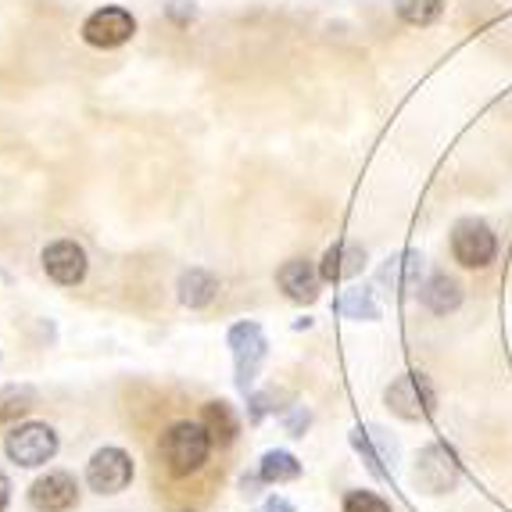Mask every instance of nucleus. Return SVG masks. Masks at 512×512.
Returning <instances> with one entry per match:
<instances>
[{"mask_svg": "<svg viewBox=\"0 0 512 512\" xmlns=\"http://www.w3.org/2000/svg\"><path fill=\"white\" fill-rule=\"evenodd\" d=\"M462 470H459V459L448 444L434 441L427 444L423 452H419V462H416V484L427 491V495H448L455 484H459Z\"/></svg>", "mask_w": 512, "mask_h": 512, "instance_id": "6", "label": "nucleus"}, {"mask_svg": "<svg viewBox=\"0 0 512 512\" xmlns=\"http://www.w3.org/2000/svg\"><path fill=\"white\" fill-rule=\"evenodd\" d=\"M43 273L51 276L54 283H61V287H76V283L86 280V251L83 244H76V240H54V244H47L43 248Z\"/></svg>", "mask_w": 512, "mask_h": 512, "instance_id": "9", "label": "nucleus"}, {"mask_svg": "<svg viewBox=\"0 0 512 512\" xmlns=\"http://www.w3.org/2000/svg\"><path fill=\"white\" fill-rule=\"evenodd\" d=\"M276 283H280V291L291 301H298V305H312V301L319 298V283H323V276H319V269L308 262V258H291V262L280 265Z\"/></svg>", "mask_w": 512, "mask_h": 512, "instance_id": "11", "label": "nucleus"}, {"mask_svg": "<svg viewBox=\"0 0 512 512\" xmlns=\"http://www.w3.org/2000/svg\"><path fill=\"white\" fill-rule=\"evenodd\" d=\"M86 484L97 495H119L133 484V459L122 448H101L86 466Z\"/></svg>", "mask_w": 512, "mask_h": 512, "instance_id": "7", "label": "nucleus"}, {"mask_svg": "<svg viewBox=\"0 0 512 512\" xmlns=\"http://www.w3.org/2000/svg\"><path fill=\"white\" fill-rule=\"evenodd\" d=\"M79 502V484L72 473H47L29 487V505L36 512H69Z\"/></svg>", "mask_w": 512, "mask_h": 512, "instance_id": "10", "label": "nucleus"}, {"mask_svg": "<svg viewBox=\"0 0 512 512\" xmlns=\"http://www.w3.org/2000/svg\"><path fill=\"white\" fill-rule=\"evenodd\" d=\"M258 512H294V505L287 502V498L273 495V498H265V502L258 505Z\"/></svg>", "mask_w": 512, "mask_h": 512, "instance_id": "25", "label": "nucleus"}, {"mask_svg": "<svg viewBox=\"0 0 512 512\" xmlns=\"http://www.w3.org/2000/svg\"><path fill=\"white\" fill-rule=\"evenodd\" d=\"M230 351H233V369H237V391L251 394L255 387V376L262 369L265 355H269V341H265V330L258 323H233L230 326Z\"/></svg>", "mask_w": 512, "mask_h": 512, "instance_id": "2", "label": "nucleus"}, {"mask_svg": "<svg viewBox=\"0 0 512 512\" xmlns=\"http://www.w3.org/2000/svg\"><path fill=\"white\" fill-rule=\"evenodd\" d=\"M258 477H262V484H291V480L301 477V462L291 452L273 448V452H265L262 462H258Z\"/></svg>", "mask_w": 512, "mask_h": 512, "instance_id": "18", "label": "nucleus"}, {"mask_svg": "<svg viewBox=\"0 0 512 512\" xmlns=\"http://www.w3.org/2000/svg\"><path fill=\"white\" fill-rule=\"evenodd\" d=\"M133 33H137V22L122 8H101L83 22V40L90 47H101V51L122 47Z\"/></svg>", "mask_w": 512, "mask_h": 512, "instance_id": "8", "label": "nucleus"}, {"mask_svg": "<svg viewBox=\"0 0 512 512\" xmlns=\"http://www.w3.org/2000/svg\"><path fill=\"white\" fill-rule=\"evenodd\" d=\"M344 512H391V505L373 491H351L344 498Z\"/></svg>", "mask_w": 512, "mask_h": 512, "instance_id": "22", "label": "nucleus"}, {"mask_svg": "<svg viewBox=\"0 0 512 512\" xmlns=\"http://www.w3.org/2000/svg\"><path fill=\"white\" fill-rule=\"evenodd\" d=\"M8 502H11V480L0 473V512L8 509Z\"/></svg>", "mask_w": 512, "mask_h": 512, "instance_id": "26", "label": "nucleus"}, {"mask_svg": "<svg viewBox=\"0 0 512 512\" xmlns=\"http://www.w3.org/2000/svg\"><path fill=\"white\" fill-rule=\"evenodd\" d=\"M444 0H394V11L409 22V26H430L441 15Z\"/></svg>", "mask_w": 512, "mask_h": 512, "instance_id": "20", "label": "nucleus"}, {"mask_svg": "<svg viewBox=\"0 0 512 512\" xmlns=\"http://www.w3.org/2000/svg\"><path fill=\"white\" fill-rule=\"evenodd\" d=\"M337 312L344 319H355V323H376V319L384 316V308L376 301V294L369 287H351V291L341 294L337 301Z\"/></svg>", "mask_w": 512, "mask_h": 512, "instance_id": "17", "label": "nucleus"}, {"mask_svg": "<svg viewBox=\"0 0 512 512\" xmlns=\"http://www.w3.org/2000/svg\"><path fill=\"white\" fill-rule=\"evenodd\" d=\"M419 301L434 312V316H448L462 305V287L455 276L448 273H434L423 287H419Z\"/></svg>", "mask_w": 512, "mask_h": 512, "instance_id": "14", "label": "nucleus"}, {"mask_svg": "<svg viewBox=\"0 0 512 512\" xmlns=\"http://www.w3.org/2000/svg\"><path fill=\"white\" fill-rule=\"evenodd\" d=\"M158 448H162V459L172 477H190V473L201 470L208 462V455H212V434L205 430V423L183 419V423H172V427L165 430Z\"/></svg>", "mask_w": 512, "mask_h": 512, "instance_id": "1", "label": "nucleus"}, {"mask_svg": "<svg viewBox=\"0 0 512 512\" xmlns=\"http://www.w3.org/2000/svg\"><path fill=\"white\" fill-rule=\"evenodd\" d=\"M33 405H36L33 387H4V391H0V423H11V419L26 416Z\"/></svg>", "mask_w": 512, "mask_h": 512, "instance_id": "19", "label": "nucleus"}, {"mask_svg": "<svg viewBox=\"0 0 512 512\" xmlns=\"http://www.w3.org/2000/svg\"><path fill=\"white\" fill-rule=\"evenodd\" d=\"M201 423H205V430L212 434V444H233L240 434L237 412L226 402H208L205 412H201Z\"/></svg>", "mask_w": 512, "mask_h": 512, "instance_id": "16", "label": "nucleus"}, {"mask_svg": "<svg viewBox=\"0 0 512 512\" xmlns=\"http://www.w3.org/2000/svg\"><path fill=\"white\" fill-rule=\"evenodd\" d=\"M419 276H423V255H419V251H398V255L387 258L384 269H380V283L394 287L398 294L419 287Z\"/></svg>", "mask_w": 512, "mask_h": 512, "instance_id": "13", "label": "nucleus"}, {"mask_svg": "<svg viewBox=\"0 0 512 512\" xmlns=\"http://www.w3.org/2000/svg\"><path fill=\"white\" fill-rule=\"evenodd\" d=\"M4 452H8L11 462L33 470V466H43V462H51L58 455V434L47 423H18L4 437Z\"/></svg>", "mask_w": 512, "mask_h": 512, "instance_id": "4", "label": "nucleus"}, {"mask_svg": "<svg viewBox=\"0 0 512 512\" xmlns=\"http://www.w3.org/2000/svg\"><path fill=\"white\" fill-rule=\"evenodd\" d=\"M351 444H355V452L366 459V466H369V473H376V477H391V470L384 466V455L376 452L373 444H369V430H351Z\"/></svg>", "mask_w": 512, "mask_h": 512, "instance_id": "21", "label": "nucleus"}, {"mask_svg": "<svg viewBox=\"0 0 512 512\" xmlns=\"http://www.w3.org/2000/svg\"><path fill=\"white\" fill-rule=\"evenodd\" d=\"M273 394H248V405H251V423H258V419L265 416V412L273 409Z\"/></svg>", "mask_w": 512, "mask_h": 512, "instance_id": "24", "label": "nucleus"}, {"mask_svg": "<svg viewBox=\"0 0 512 512\" xmlns=\"http://www.w3.org/2000/svg\"><path fill=\"white\" fill-rule=\"evenodd\" d=\"M362 269H366V251H362L359 244H351V240H337L323 255V262H319V276H323L326 283L351 280V276H359Z\"/></svg>", "mask_w": 512, "mask_h": 512, "instance_id": "12", "label": "nucleus"}, {"mask_svg": "<svg viewBox=\"0 0 512 512\" xmlns=\"http://www.w3.org/2000/svg\"><path fill=\"white\" fill-rule=\"evenodd\" d=\"M384 402H387V409H391L394 416L409 419V423H419V419L434 416L437 394H434V384H430V376L405 373L384 391Z\"/></svg>", "mask_w": 512, "mask_h": 512, "instance_id": "3", "label": "nucleus"}, {"mask_svg": "<svg viewBox=\"0 0 512 512\" xmlns=\"http://www.w3.org/2000/svg\"><path fill=\"white\" fill-rule=\"evenodd\" d=\"M308 427H312V412H308L305 405H294V409L283 416V430L291 437H305Z\"/></svg>", "mask_w": 512, "mask_h": 512, "instance_id": "23", "label": "nucleus"}, {"mask_svg": "<svg viewBox=\"0 0 512 512\" xmlns=\"http://www.w3.org/2000/svg\"><path fill=\"white\" fill-rule=\"evenodd\" d=\"M452 255L466 269H487L498 255L495 230L484 219H459L452 230Z\"/></svg>", "mask_w": 512, "mask_h": 512, "instance_id": "5", "label": "nucleus"}, {"mask_svg": "<svg viewBox=\"0 0 512 512\" xmlns=\"http://www.w3.org/2000/svg\"><path fill=\"white\" fill-rule=\"evenodd\" d=\"M176 291H180L183 308H208L219 294V280L208 269H187L176 283Z\"/></svg>", "mask_w": 512, "mask_h": 512, "instance_id": "15", "label": "nucleus"}]
</instances>
